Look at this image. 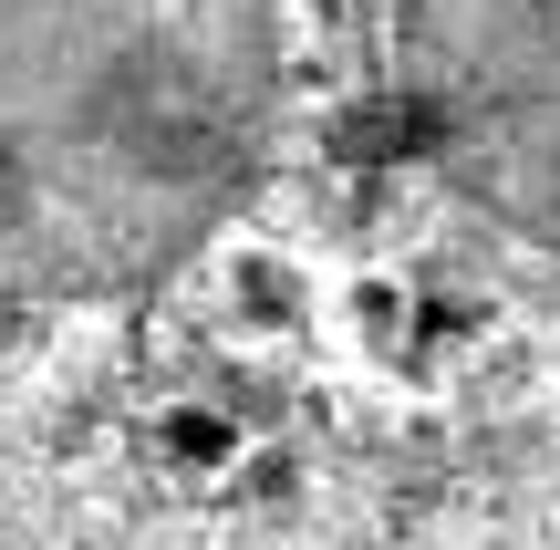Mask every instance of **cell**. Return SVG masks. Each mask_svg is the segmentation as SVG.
Here are the masks:
<instances>
[{"mask_svg": "<svg viewBox=\"0 0 560 550\" xmlns=\"http://www.w3.org/2000/svg\"><path fill=\"white\" fill-rule=\"evenodd\" d=\"M280 0H0V302L145 291L229 219Z\"/></svg>", "mask_w": 560, "mask_h": 550, "instance_id": "6da1fadb", "label": "cell"}, {"mask_svg": "<svg viewBox=\"0 0 560 550\" xmlns=\"http://www.w3.org/2000/svg\"><path fill=\"white\" fill-rule=\"evenodd\" d=\"M395 94L457 198L560 249V0H395Z\"/></svg>", "mask_w": 560, "mask_h": 550, "instance_id": "7a4b0ae2", "label": "cell"}]
</instances>
